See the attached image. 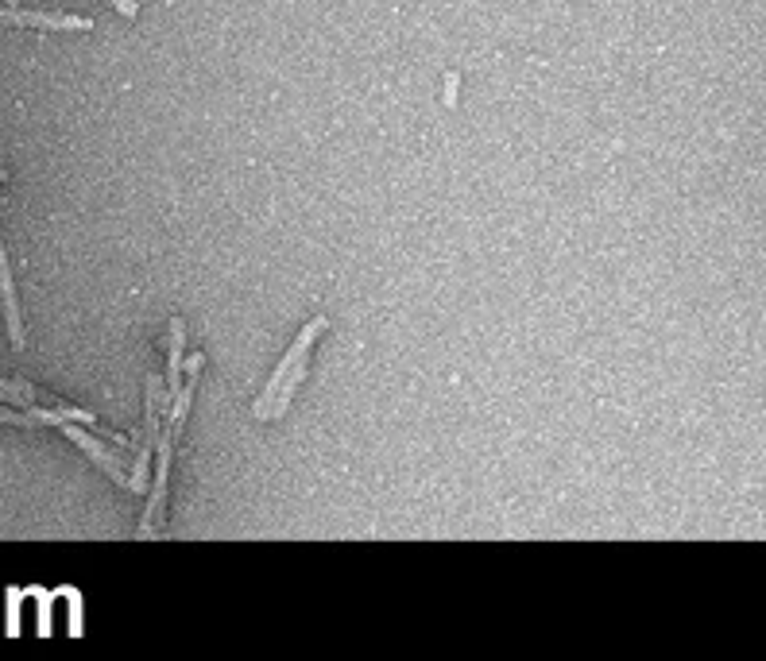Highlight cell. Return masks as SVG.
Segmentation results:
<instances>
[{"mask_svg": "<svg viewBox=\"0 0 766 661\" xmlns=\"http://www.w3.org/2000/svg\"><path fill=\"white\" fill-rule=\"evenodd\" d=\"M198 372H202V356H190L186 360V375H182V387L171 399V406L163 410V430H159V441H155V453H159V464H155V484H151L148 495V511L140 518V538H151L159 534L163 526V511H167V484H171V453H175V441L182 433V422H186V410L194 403V387H198Z\"/></svg>", "mask_w": 766, "mask_h": 661, "instance_id": "6da1fadb", "label": "cell"}, {"mask_svg": "<svg viewBox=\"0 0 766 661\" xmlns=\"http://www.w3.org/2000/svg\"><path fill=\"white\" fill-rule=\"evenodd\" d=\"M325 325H329L325 317H314V321L295 337V345L287 348V356L275 364V372H271V379H267L264 395H260L256 406H252V414H256L260 422H275V418H283V414L291 410V399H295L298 383L306 379L310 352H314L318 337L325 333Z\"/></svg>", "mask_w": 766, "mask_h": 661, "instance_id": "7a4b0ae2", "label": "cell"}, {"mask_svg": "<svg viewBox=\"0 0 766 661\" xmlns=\"http://www.w3.org/2000/svg\"><path fill=\"white\" fill-rule=\"evenodd\" d=\"M59 430L66 433V437H70V441H74V445H78V449H82L86 457L97 460V464H101V468H105V472H109V476L117 480L120 488H128V476H124V468H120V460L113 457V453H109V449H105L101 441H93L89 433H82V422H59Z\"/></svg>", "mask_w": 766, "mask_h": 661, "instance_id": "3957f363", "label": "cell"}, {"mask_svg": "<svg viewBox=\"0 0 766 661\" xmlns=\"http://www.w3.org/2000/svg\"><path fill=\"white\" fill-rule=\"evenodd\" d=\"M0 24H31V28H62V31H89L93 28V20L89 16H51V12H16V8H8V12H0Z\"/></svg>", "mask_w": 766, "mask_h": 661, "instance_id": "277c9868", "label": "cell"}, {"mask_svg": "<svg viewBox=\"0 0 766 661\" xmlns=\"http://www.w3.org/2000/svg\"><path fill=\"white\" fill-rule=\"evenodd\" d=\"M0 294H4V310H8V337L12 345H24V321H20V306H16V290H12V275H8V256H4V240H0Z\"/></svg>", "mask_w": 766, "mask_h": 661, "instance_id": "5b68a950", "label": "cell"}, {"mask_svg": "<svg viewBox=\"0 0 766 661\" xmlns=\"http://www.w3.org/2000/svg\"><path fill=\"white\" fill-rule=\"evenodd\" d=\"M182 348H186V325L182 321H171V364H167V403L178 395V387H182Z\"/></svg>", "mask_w": 766, "mask_h": 661, "instance_id": "8992f818", "label": "cell"}, {"mask_svg": "<svg viewBox=\"0 0 766 661\" xmlns=\"http://www.w3.org/2000/svg\"><path fill=\"white\" fill-rule=\"evenodd\" d=\"M105 4H113L120 16H128V20H132V16L140 12V4H136V0H105Z\"/></svg>", "mask_w": 766, "mask_h": 661, "instance_id": "52a82bcc", "label": "cell"}, {"mask_svg": "<svg viewBox=\"0 0 766 661\" xmlns=\"http://www.w3.org/2000/svg\"><path fill=\"white\" fill-rule=\"evenodd\" d=\"M453 101H457V74L445 78V105H453Z\"/></svg>", "mask_w": 766, "mask_h": 661, "instance_id": "ba28073f", "label": "cell"}]
</instances>
